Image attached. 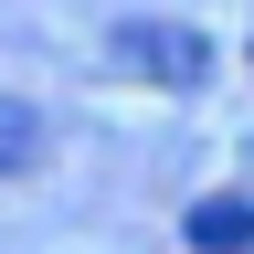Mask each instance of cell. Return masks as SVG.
I'll return each mask as SVG.
<instances>
[{"instance_id": "cell-1", "label": "cell", "mask_w": 254, "mask_h": 254, "mask_svg": "<svg viewBox=\"0 0 254 254\" xmlns=\"http://www.w3.org/2000/svg\"><path fill=\"white\" fill-rule=\"evenodd\" d=\"M106 64L138 74V85H201L212 74V32H190V21H117Z\"/></svg>"}, {"instance_id": "cell-2", "label": "cell", "mask_w": 254, "mask_h": 254, "mask_svg": "<svg viewBox=\"0 0 254 254\" xmlns=\"http://www.w3.org/2000/svg\"><path fill=\"white\" fill-rule=\"evenodd\" d=\"M190 254H254V201H233V190H212V201H190Z\"/></svg>"}, {"instance_id": "cell-3", "label": "cell", "mask_w": 254, "mask_h": 254, "mask_svg": "<svg viewBox=\"0 0 254 254\" xmlns=\"http://www.w3.org/2000/svg\"><path fill=\"white\" fill-rule=\"evenodd\" d=\"M43 159V106H21V95H0V180L32 170Z\"/></svg>"}]
</instances>
